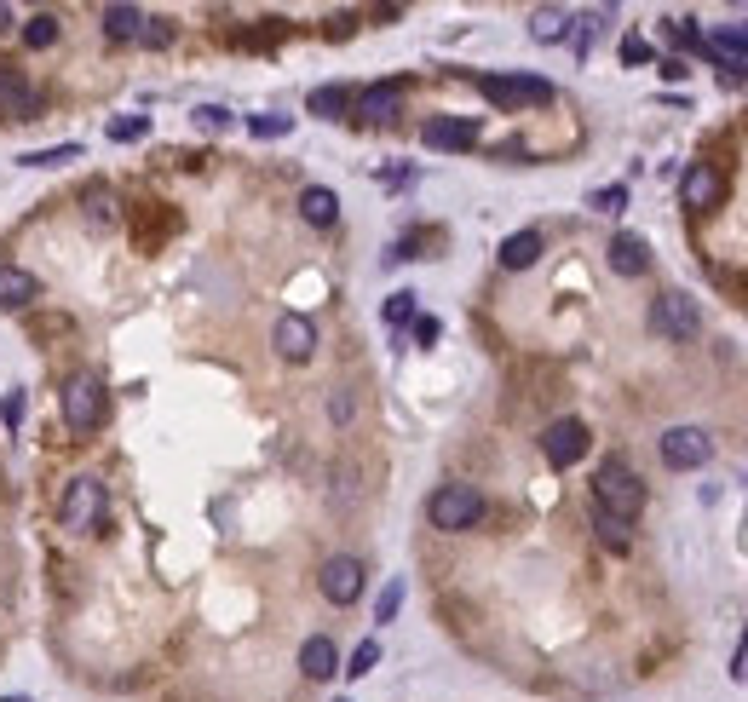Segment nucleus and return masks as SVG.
Segmentation results:
<instances>
[{
  "mask_svg": "<svg viewBox=\"0 0 748 702\" xmlns=\"http://www.w3.org/2000/svg\"><path fill=\"white\" fill-rule=\"evenodd\" d=\"M593 507L610 518H639V507H645V484H639V472L622 461V455H610L605 467L593 472Z\"/></svg>",
  "mask_w": 748,
  "mask_h": 702,
  "instance_id": "nucleus-1",
  "label": "nucleus"
},
{
  "mask_svg": "<svg viewBox=\"0 0 748 702\" xmlns=\"http://www.w3.org/2000/svg\"><path fill=\"white\" fill-rule=\"evenodd\" d=\"M58 409H64V426L87 438V432H98V426H104L110 392H104V380H98V375H75V380H64V398H58Z\"/></svg>",
  "mask_w": 748,
  "mask_h": 702,
  "instance_id": "nucleus-2",
  "label": "nucleus"
},
{
  "mask_svg": "<svg viewBox=\"0 0 748 702\" xmlns=\"http://www.w3.org/2000/svg\"><path fill=\"white\" fill-rule=\"evenodd\" d=\"M426 518H432L438 530H472V524L484 518V495L472 490V484H444V490L426 501Z\"/></svg>",
  "mask_w": 748,
  "mask_h": 702,
  "instance_id": "nucleus-3",
  "label": "nucleus"
},
{
  "mask_svg": "<svg viewBox=\"0 0 748 702\" xmlns=\"http://www.w3.org/2000/svg\"><path fill=\"white\" fill-rule=\"evenodd\" d=\"M478 93L501 104V110H524V104H547L553 87L541 75H478Z\"/></svg>",
  "mask_w": 748,
  "mask_h": 702,
  "instance_id": "nucleus-4",
  "label": "nucleus"
},
{
  "mask_svg": "<svg viewBox=\"0 0 748 702\" xmlns=\"http://www.w3.org/2000/svg\"><path fill=\"white\" fill-rule=\"evenodd\" d=\"M708 455H714V438H708L702 426H674V432H662V461H668L674 472L708 467Z\"/></svg>",
  "mask_w": 748,
  "mask_h": 702,
  "instance_id": "nucleus-5",
  "label": "nucleus"
},
{
  "mask_svg": "<svg viewBox=\"0 0 748 702\" xmlns=\"http://www.w3.org/2000/svg\"><path fill=\"white\" fill-rule=\"evenodd\" d=\"M98 513H104V484H98V478H70V490H64V507H58L64 530H93Z\"/></svg>",
  "mask_w": 748,
  "mask_h": 702,
  "instance_id": "nucleus-6",
  "label": "nucleus"
},
{
  "mask_svg": "<svg viewBox=\"0 0 748 702\" xmlns=\"http://www.w3.org/2000/svg\"><path fill=\"white\" fill-rule=\"evenodd\" d=\"M317 587H323L328 605H357V599H363V564L351 559V553H334V559L323 564Z\"/></svg>",
  "mask_w": 748,
  "mask_h": 702,
  "instance_id": "nucleus-7",
  "label": "nucleus"
},
{
  "mask_svg": "<svg viewBox=\"0 0 748 702\" xmlns=\"http://www.w3.org/2000/svg\"><path fill=\"white\" fill-rule=\"evenodd\" d=\"M651 328L662 340H691V334H697V305L685 300V294H656Z\"/></svg>",
  "mask_w": 748,
  "mask_h": 702,
  "instance_id": "nucleus-8",
  "label": "nucleus"
},
{
  "mask_svg": "<svg viewBox=\"0 0 748 702\" xmlns=\"http://www.w3.org/2000/svg\"><path fill=\"white\" fill-rule=\"evenodd\" d=\"M541 455H547L553 467H576V461L587 455V426L570 421V415H564V421H553L547 432H541Z\"/></svg>",
  "mask_w": 748,
  "mask_h": 702,
  "instance_id": "nucleus-9",
  "label": "nucleus"
},
{
  "mask_svg": "<svg viewBox=\"0 0 748 702\" xmlns=\"http://www.w3.org/2000/svg\"><path fill=\"white\" fill-rule=\"evenodd\" d=\"M725 196V179H720V167H708V162H697V167H685V179H679V202L685 208H697V213H708L714 202Z\"/></svg>",
  "mask_w": 748,
  "mask_h": 702,
  "instance_id": "nucleus-10",
  "label": "nucleus"
},
{
  "mask_svg": "<svg viewBox=\"0 0 748 702\" xmlns=\"http://www.w3.org/2000/svg\"><path fill=\"white\" fill-rule=\"evenodd\" d=\"M277 351L288 357V363H305L311 351H317V323L311 317H300V311H288V317H277Z\"/></svg>",
  "mask_w": 748,
  "mask_h": 702,
  "instance_id": "nucleus-11",
  "label": "nucleus"
},
{
  "mask_svg": "<svg viewBox=\"0 0 748 702\" xmlns=\"http://www.w3.org/2000/svg\"><path fill=\"white\" fill-rule=\"evenodd\" d=\"M432 150H472L478 144V121H467V116H438V121H426V133H421Z\"/></svg>",
  "mask_w": 748,
  "mask_h": 702,
  "instance_id": "nucleus-12",
  "label": "nucleus"
},
{
  "mask_svg": "<svg viewBox=\"0 0 748 702\" xmlns=\"http://www.w3.org/2000/svg\"><path fill=\"white\" fill-rule=\"evenodd\" d=\"M398 110H403V87H398V81H374V87L357 93V116H363V121H392Z\"/></svg>",
  "mask_w": 748,
  "mask_h": 702,
  "instance_id": "nucleus-13",
  "label": "nucleus"
},
{
  "mask_svg": "<svg viewBox=\"0 0 748 702\" xmlns=\"http://www.w3.org/2000/svg\"><path fill=\"white\" fill-rule=\"evenodd\" d=\"M645 265H651L645 236H633V231H616V236H610V271H616V277H639Z\"/></svg>",
  "mask_w": 748,
  "mask_h": 702,
  "instance_id": "nucleus-14",
  "label": "nucleus"
},
{
  "mask_svg": "<svg viewBox=\"0 0 748 702\" xmlns=\"http://www.w3.org/2000/svg\"><path fill=\"white\" fill-rule=\"evenodd\" d=\"M35 110V93L18 64H0V116H29Z\"/></svg>",
  "mask_w": 748,
  "mask_h": 702,
  "instance_id": "nucleus-15",
  "label": "nucleus"
},
{
  "mask_svg": "<svg viewBox=\"0 0 748 702\" xmlns=\"http://www.w3.org/2000/svg\"><path fill=\"white\" fill-rule=\"evenodd\" d=\"M35 294H41V282L29 277L24 265H0V305H6V311H18V305H29Z\"/></svg>",
  "mask_w": 748,
  "mask_h": 702,
  "instance_id": "nucleus-16",
  "label": "nucleus"
},
{
  "mask_svg": "<svg viewBox=\"0 0 748 702\" xmlns=\"http://www.w3.org/2000/svg\"><path fill=\"white\" fill-rule=\"evenodd\" d=\"M541 259V231H513L501 242V271H530Z\"/></svg>",
  "mask_w": 748,
  "mask_h": 702,
  "instance_id": "nucleus-17",
  "label": "nucleus"
},
{
  "mask_svg": "<svg viewBox=\"0 0 748 702\" xmlns=\"http://www.w3.org/2000/svg\"><path fill=\"white\" fill-rule=\"evenodd\" d=\"M300 668H305V679H328L334 668H340V656H334V639H305L300 645Z\"/></svg>",
  "mask_w": 748,
  "mask_h": 702,
  "instance_id": "nucleus-18",
  "label": "nucleus"
},
{
  "mask_svg": "<svg viewBox=\"0 0 748 702\" xmlns=\"http://www.w3.org/2000/svg\"><path fill=\"white\" fill-rule=\"evenodd\" d=\"M300 213L311 225H334V219H340V196L328 185H311V190H300Z\"/></svg>",
  "mask_w": 748,
  "mask_h": 702,
  "instance_id": "nucleus-19",
  "label": "nucleus"
},
{
  "mask_svg": "<svg viewBox=\"0 0 748 702\" xmlns=\"http://www.w3.org/2000/svg\"><path fill=\"white\" fill-rule=\"evenodd\" d=\"M139 29H144L139 6H104V35L110 41H139Z\"/></svg>",
  "mask_w": 748,
  "mask_h": 702,
  "instance_id": "nucleus-20",
  "label": "nucleus"
},
{
  "mask_svg": "<svg viewBox=\"0 0 748 702\" xmlns=\"http://www.w3.org/2000/svg\"><path fill=\"white\" fill-rule=\"evenodd\" d=\"M530 35H536L541 47L564 41V35H570V12H559V6H541L536 18H530Z\"/></svg>",
  "mask_w": 748,
  "mask_h": 702,
  "instance_id": "nucleus-21",
  "label": "nucleus"
},
{
  "mask_svg": "<svg viewBox=\"0 0 748 702\" xmlns=\"http://www.w3.org/2000/svg\"><path fill=\"white\" fill-rule=\"evenodd\" d=\"M593 530H599V541H605L610 553H628V547H633V524H628V518H610V513L593 507Z\"/></svg>",
  "mask_w": 748,
  "mask_h": 702,
  "instance_id": "nucleus-22",
  "label": "nucleus"
},
{
  "mask_svg": "<svg viewBox=\"0 0 748 702\" xmlns=\"http://www.w3.org/2000/svg\"><path fill=\"white\" fill-rule=\"evenodd\" d=\"M346 104H351V93H346V87H317V93H311V116L340 121V116H346Z\"/></svg>",
  "mask_w": 748,
  "mask_h": 702,
  "instance_id": "nucleus-23",
  "label": "nucleus"
},
{
  "mask_svg": "<svg viewBox=\"0 0 748 702\" xmlns=\"http://www.w3.org/2000/svg\"><path fill=\"white\" fill-rule=\"evenodd\" d=\"M52 41H58V18H52V12H41V18H29V24H24V47L47 52Z\"/></svg>",
  "mask_w": 748,
  "mask_h": 702,
  "instance_id": "nucleus-24",
  "label": "nucleus"
},
{
  "mask_svg": "<svg viewBox=\"0 0 748 702\" xmlns=\"http://www.w3.org/2000/svg\"><path fill=\"white\" fill-rule=\"evenodd\" d=\"M29 167H58V162H81V144H52V150H35L24 156Z\"/></svg>",
  "mask_w": 748,
  "mask_h": 702,
  "instance_id": "nucleus-25",
  "label": "nucleus"
},
{
  "mask_svg": "<svg viewBox=\"0 0 748 702\" xmlns=\"http://www.w3.org/2000/svg\"><path fill=\"white\" fill-rule=\"evenodd\" d=\"M144 133H150V121H144V116H121V121H110V139H116V144H139Z\"/></svg>",
  "mask_w": 748,
  "mask_h": 702,
  "instance_id": "nucleus-26",
  "label": "nucleus"
},
{
  "mask_svg": "<svg viewBox=\"0 0 748 702\" xmlns=\"http://www.w3.org/2000/svg\"><path fill=\"white\" fill-rule=\"evenodd\" d=\"M374 662H380V645H374V639H363V645H357V651H351V662H346V674L351 679H363L374 668Z\"/></svg>",
  "mask_w": 748,
  "mask_h": 702,
  "instance_id": "nucleus-27",
  "label": "nucleus"
},
{
  "mask_svg": "<svg viewBox=\"0 0 748 702\" xmlns=\"http://www.w3.org/2000/svg\"><path fill=\"white\" fill-rule=\"evenodd\" d=\"M398 605H403V582H386V593L374 599V622H392V616H398Z\"/></svg>",
  "mask_w": 748,
  "mask_h": 702,
  "instance_id": "nucleus-28",
  "label": "nucleus"
},
{
  "mask_svg": "<svg viewBox=\"0 0 748 702\" xmlns=\"http://www.w3.org/2000/svg\"><path fill=\"white\" fill-rule=\"evenodd\" d=\"M386 323L392 328L415 323V294H392V300H386Z\"/></svg>",
  "mask_w": 748,
  "mask_h": 702,
  "instance_id": "nucleus-29",
  "label": "nucleus"
},
{
  "mask_svg": "<svg viewBox=\"0 0 748 702\" xmlns=\"http://www.w3.org/2000/svg\"><path fill=\"white\" fill-rule=\"evenodd\" d=\"M248 127H254V139H282L294 121H288V116H248Z\"/></svg>",
  "mask_w": 748,
  "mask_h": 702,
  "instance_id": "nucleus-30",
  "label": "nucleus"
},
{
  "mask_svg": "<svg viewBox=\"0 0 748 702\" xmlns=\"http://www.w3.org/2000/svg\"><path fill=\"white\" fill-rule=\"evenodd\" d=\"M593 208H599V213H622V208H628V190H622V185L593 190Z\"/></svg>",
  "mask_w": 748,
  "mask_h": 702,
  "instance_id": "nucleus-31",
  "label": "nucleus"
},
{
  "mask_svg": "<svg viewBox=\"0 0 748 702\" xmlns=\"http://www.w3.org/2000/svg\"><path fill=\"white\" fill-rule=\"evenodd\" d=\"M139 41L144 47H167V41H173V29L162 24V18H144V29H139Z\"/></svg>",
  "mask_w": 748,
  "mask_h": 702,
  "instance_id": "nucleus-32",
  "label": "nucleus"
},
{
  "mask_svg": "<svg viewBox=\"0 0 748 702\" xmlns=\"http://www.w3.org/2000/svg\"><path fill=\"white\" fill-rule=\"evenodd\" d=\"M0 421H6V432H18V421H24V392H6V403H0Z\"/></svg>",
  "mask_w": 748,
  "mask_h": 702,
  "instance_id": "nucleus-33",
  "label": "nucleus"
},
{
  "mask_svg": "<svg viewBox=\"0 0 748 702\" xmlns=\"http://www.w3.org/2000/svg\"><path fill=\"white\" fill-rule=\"evenodd\" d=\"M225 110H219V104H202V110H196V127H208V133H219V127H225Z\"/></svg>",
  "mask_w": 748,
  "mask_h": 702,
  "instance_id": "nucleus-34",
  "label": "nucleus"
},
{
  "mask_svg": "<svg viewBox=\"0 0 748 702\" xmlns=\"http://www.w3.org/2000/svg\"><path fill=\"white\" fill-rule=\"evenodd\" d=\"M645 58H651V47H645L639 35H628V41H622V64H645Z\"/></svg>",
  "mask_w": 748,
  "mask_h": 702,
  "instance_id": "nucleus-35",
  "label": "nucleus"
},
{
  "mask_svg": "<svg viewBox=\"0 0 748 702\" xmlns=\"http://www.w3.org/2000/svg\"><path fill=\"white\" fill-rule=\"evenodd\" d=\"M415 340H421V346H432V340H438V323H432V317H415Z\"/></svg>",
  "mask_w": 748,
  "mask_h": 702,
  "instance_id": "nucleus-36",
  "label": "nucleus"
},
{
  "mask_svg": "<svg viewBox=\"0 0 748 702\" xmlns=\"http://www.w3.org/2000/svg\"><path fill=\"white\" fill-rule=\"evenodd\" d=\"M731 674L748 679V633H743V645H737V656H731Z\"/></svg>",
  "mask_w": 748,
  "mask_h": 702,
  "instance_id": "nucleus-37",
  "label": "nucleus"
},
{
  "mask_svg": "<svg viewBox=\"0 0 748 702\" xmlns=\"http://www.w3.org/2000/svg\"><path fill=\"white\" fill-rule=\"evenodd\" d=\"M6 24H12V6H0V29H6Z\"/></svg>",
  "mask_w": 748,
  "mask_h": 702,
  "instance_id": "nucleus-38",
  "label": "nucleus"
},
{
  "mask_svg": "<svg viewBox=\"0 0 748 702\" xmlns=\"http://www.w3.org/2000/svg\"><path fill=\"white\" fill-rule=\"evenodd\" d=\"M6 702H29V697H6Z\"/></svg>",
  "mask_w": 748,
  "mask_h": 702,
  "instance_id": "nucleus-39",
  "label": "nucleus"
},
{
  "mask_svg": "<svg viewBox=\"0 0 748 702\" xmlns=\"http://www.w3.org/2000/svg\"><path fill=\"white\" fill-rule=\"evenodd\" d=\"M340 702H351V697H340Z\"/></svg>",
  "mask_w": 748,
  "mask_h": 702,
  "instance_id": "nucleus-40",
  "label": "nucleus"
}]
</instances>
